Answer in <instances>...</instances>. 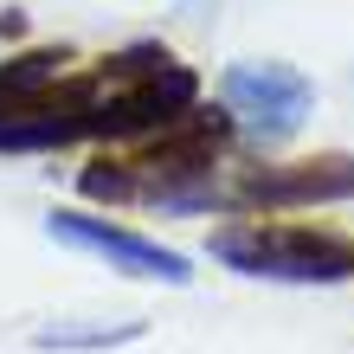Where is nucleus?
<instances>
[{"label":"nucleus","mask_w":354,"mask_h":354,"mask_svg":"<svg viewBox=\"0 0 354 354\" xmlns=\"http://www.w3.org/2000/svg\"><path fill=\"white\" fill-rule=\"evenodd\" d=\"M213 258L245 270V277H283V283L354 277V245L322 239V232H252V225H232V232L213 239Z\"/></svg>","instance_id":"1"},{"label":"nucleus","mask_w":354,"mask_h":354,"mask_svg":"<svg viewBox=\"0 0 354 354\" xmlns=\"http://www.w3.org/2000/svg\"><path fill=\"white\" fill-rule=\"evenodd\" d=\"M219 97L225 110H232L245 129L258 136H290L297 122L309 116V103H316V84L297 71V65H277V58H245V65H232L219 77Z\"/></svg>","instance_id":"2"},{"label":"nucleus","mask_w":354,"mask_h":354,"mask_svg":"<svg viewBox=\"0 0 354 354\" xmlns=\"http://www.w3.org/2000/svg\"><path fill=\"white\" fill-rule=\"evenodd\" d=\"M46 232H52L58 245H84V252L110 258L116 270H129V277H161V283H187V277H194V264H187L180 252L149 245V239L122 232V225H110V219H91V213H52Z\"/></svg>","instance_id":"3"},{"label":"nucleus","mask_w":354,"mask_h":354,"mask_svg":"<svg viewBox=\"0 0 354 354\" xmlns=\"http://www.w3.org/2000/svg\"><path fill=\"white\" fill-rule=\"evenodd\" d=\"M245 200L258 206H322V200H354V161L348 155H316L303 168H258L245 180Z\"/></svg>","instance_id":"4"},{"label":"nucleus","mask_w":354,"mask_h":354,"mask_svg":"<svg viewBox=\"0 0 354 354\" xmlns=\"http://www.w3.org/2000/svg\"><path fill=\"white\" fill-rule=\"evenodd\" d=\"M136 335H142V322H129V328H39V348H116Z\"/></svg>","instance_id":"5"},{"label":"nucleus","mask_w":354,"mask_h":354,"mask_svg":"<svg viewBox=\"0 0 354 354\" xmlns=\"http://www.w3.org/2000/svg\"><path fill=\"white\" fill-rule=\"evenodd\" d=\"M84 194H97V200H129L136 194V174H122V168H84Z\"/></svg>","instance_id":"6"}]
</instances>
